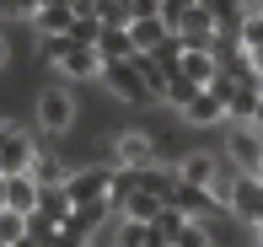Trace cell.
Here are the masks:
<instances>
[{
  "mask_svg": "<svg viewBox=\"0 0 263 247\" xmlns=\"http://www.w3.org/2000/svg\"><path fill=\"white\" fill-rule=\"evenodd\" d=\"M188 129H215V124H226V102L215 97V91L204 86V91H194V102H188L183 113H177Z\"/></svg>",
  "mask_w": 263,
  "mask_h": 247,
  "instance_id": "7c38bea8",
  "label": "cell"
},
{
  "mask_svg": "<svg viewBox=\"0 0 263 247\" xmlns=\"http://www.w3.org/2000/svg\"><path fill=\"white\" fill-rule=\"evenodd\" d=\"M247 129H258V135H263V97H258V108H253V119H247Z\"/></svg>",
  "mask_w": 263,
  "mask_h": 247,
  "instance_id": "836d02e7",
  "label": "cell"
},
{
  "mask_svg": "<svg viewBox=\"0 0 263 247\" xmlns=\"http://www.w3.org/2000/svg\"><path fill=\"white\" fill-rule=\"evenodd\" d=\"M161 43H166V22H161V16L129 22V49H135V54H156Z\"/></svg>",
  "mask_w": 263,
  "mask_h": 247,
  "instance_id": "9a60e30c",
  "label": "cell"
},
{
  "mask_svg": "<svg viewBox=\"0 0 263 247\" xmlns=\"http://www.w3.org/2000/svg\"><path fill=\"white\" fill-rule=\"evenodd\" d=\"M27 237L38 242V247H59V226H54V220H43L38 210H32V215H27Z\"/></svg>",
  "mask_w": 263,
  "mask_h": 247,
  "instance_id": "484cf974",
  "label": "cell"
},
{
  "mask_svg": "<svg viewBox=\"0 0 263 247\" xmlns=\"http://www.w3.org/2000/svg\"><path fill=\"white\" fill-rule=\"evenodd\" d=\"M0 210H6V178H0Z\"/></svg>",
  "mask_w": 263,
  "mask_h": 247,
  "instance_id": "e575fe53",
  "label": "cell"
},
{
  "mask_svg": "<svg viewBox=\"0 0 263 247\" xmlns=\"http://www.w3.org/2000/svg\"><path fill=\"white\" fill-rule=\"evenodd\" d=\"M258 16H263V11H258Z\"/></svg>",
  "mask_w": 263,
  "mask_h": 247,
  "instance_id": "74e56055",
  "label": "cell"
},
{
  "mask_svg": "<svg viewBox=\"0 0 263 247\" xmlns=\"http://www.w3.org/2000/svg\"><path fill=\"white\" fill-rule=\"evenodd\" d=\"M199 6H204V0H199Z\"/></svg>",
  "mask_w": 263,
  "mask_h": 247,
  "instance_id": "8d00e7d4",
  "label": "cell"
},
{
  "mask_svg": "<svg viewBox=\"0 0 263 247\" xmlns=\"http://www.w3.org/2000/svg\"><path fill=\"white\" fill-rule=\"evenodd\" d=\"M91 16H97L102 27H129V11H124V0H91Z\"/></svg>",
  "mask_w": 263,
  "mask_h": 247,
  "instance_id": "cb8c5ba5",
  "label": "cell"
},
{
  "mask_svg": "<svg viewBox=\"0 0 263 247\" xmlns=\"http://www.w3.org/2000/svg\"><path fill=\"white\" fill-rule=\"evenodd\" d=\"M226 156H231V172L253 178L258 161H263V135L247 129V124H231V129H226Z\"/></svg>",
  "mask_w": 263,
  "mask_h": 247,
  "instance_id": "8992f818",
  "label": "cell"
},
{
  "mask_svg": "<svg viewBox=\"0 0 263 247\" xmlns=\"http://www.w3.org/2000/svg\"><path fill=\"white\" fill-rule=\"evenodd\" d=\"M32 161H38V135L11 124L6 145H0V178H22V172H32Z\"/></svg>",
  "mask_w": 263,
  "mask_h": 247,
  "instance_id": "5b68a950",
  "label": "cell"
},
{
  "mask_svg": "<svg viewBox=\"0 0 263 247\" xmlns=\"http://www.w3.org/2000/svg\"><path fill=\"white\" fill-rule=\"evenodd\" d=\"M27 27L38 32V38H65V32L76 27V11H65V6H38Z\"/></svg>",
  "mask_w": 263,
  "mask_h": 247,
  "instance_id": "5bb4252c",
  "label": "cell"
},
{
  "mask_svg": "<svg viewBox=\"0 0 263 247\" xmlns=\"http://www.w3.org/2000/svg\"><path fill=\"white\" fill-rule=\"evenodd\" d=\"M210 22H215V38H236V27L247 22V0H204Z\"/></svg>",
  "mask_w": 263,
  "mask_h": 247,
  "instance_id": "4fadbf2b",
  "label": "cell"
},
{
  "mask_svg": "<svg viewBox=\"0 0 263 247\" xmlns=\"http://www.w3.org/2000/svg\"><path fill=\"white\" fill-rule=\"evenodd\" d=\"M6 210L11 215H32L38 210V183L22 172V178H6Z\"/></svg>",
  "mask_w": 263,
  "mask_h": 247,
  "instance_id": "e0dca14e",
  "label": "cell"
},
{
  "mask_svg": "<svg viewBox=\"0 0 263 247\" xmlns=\"http://www.w3.org/2000/svg\"><path fill=\"white\" fill-rule=\"evenodd\" d=\"M194 6H199V0H161V11H156V16L166 22V32H172V27H177V22H183V16H188V11H194Z\"/></svg>",
  "mask_w": 263,
  "mask_h": 247,
  "instance_id": "f546056e",
  "label": "cell"
},
{
  "mask_svg": "<svg viewBox=\"0 0 263 247\" xmlns=\"http://www.w3.org/2000/svg\"><path fill=\"white\" fill-rule=\"evenodd\" d=\"M183 226H188V220L177 215L172 204H161V215L151 220V237H156V247H172V242H177V231H183Z\"/></svg>",
  "mask_w": 263,
  "mask_h": 247,
  "instance_id": "7402d4cb",
  "label": "cell"
},
{
  "mask_svg": "<svg viewBox=\"0 0 263 247\" xmlns=\"http://www.w3.org/2000/svg\"><path fill=\"white\" fill-rule=\"evenodd\" d=\"M151 161H161L151 129H118L113 135V167H151Z\"/></svg>",
  "mask_w": 263,
  "mask_h": 247,
  "instance_id": "ba28073f",
  "label": "cell"
},
{
  "mask_svg": "<svg viewBox=\"0 0 263 247\" xmlns=\"http://www.w3.org/2000/svg\"><path fill=\"white\" fill-rule=\"evenodd\" d=\"M177 75H188L199 91H204L215 81V60H210V54H183V60H177Z\"/></svg>",
  "mask_w": 263,
  "mask_h": 247,
  "instance_id": "44dd1931",
  "label": "cell"
},
{
  "mask_svg": "<svg viewBox=\"0 0 263 247\" xmlns=\"http://www.w3.org/2000/svg\"><path fill=\"white\" fill-rule=\"evenodd\" d=\"M65 194H70V204H107V194H113V167H70Z\"/></svg>",
  "mask_w": 263,
  "mask_h": 247,
  "instance_id": "3957f363",
  "label": "cell"
},
{
  "mask_svg": "<svg viewBox=\"0 0 263 247\" xmlns=\"http://www.w3.org/2000/svg\"><path fill=\"white\" fill-rule=\"evenodd\" d=\"M172 32H177V43H183V54H210V49H215V22H210L204 6H194Z\"/></svg>",
  "mask_w": 263,
  "mask_h": 247,
  "instance_id": "30bf717a",
  "label": "cell"
},
{
  "mask_svg": "<svg viewBox=\"0 0 263 247\" xmlns=\"http://www.w3.org/2000/svg\"><path fill=\"white\" fill-rule=\"evenodd\" d=\"M32 113H38V129H32V135L59 140V135H70V129H76L81 102H76V91H70V86H43L38 97H32Z\"/></svg>",
  "mask_w": 263,
  "mask_h": 247,
  "instance_id": "6da1fadb",
  "label": "cell"
},
{
  "mask_svg": "<svg viewBox=\"0 0 263 247\" xmlns=\"http://www.w3.org/2000/svg\"><path fill=\"white\" fill-rule=\"evenodd\" d=\"M38 0H0V22H32Z\"/></svg>",
  "mask_w": 263,
  "mask_h": 247,
  "instance_id": "f1b7e54d",
  "label": "cell"
},
{
  "mask_svg": "<svg viewBox=\"0 0 263 247\" xmlns=\"http://www.w3.org/2000/svg\"><path fill=\"white\" fill-rule=\"evenodd\" d=\"M247 70H253V75H263V49H253V54H247Z\"/></svg>",
  "mask_w": 263,
  "mask_h": 247,
  "instance_id": "d6a6232c",
  "label": "cell"
},
{
  "mask_svg": "<svg viewBox=\"0 0 263 247\" xmlns=\"http://www.w3.org/2000/svg\"><path fill=\"white\" fill-rule=\"evenodd\" d=\"M97 81L113 91L118 102H124V108H145V102H156V97H151V86L140 81V70L129 65V60H124V65H102V75H97Z\"/></svg>",
  "mask_w": 263,
  "mask_h": 247,
  "instance_id": "277c9868",
  "label": "cell"
},
{
  "mask_svg": "<svg viewBox=\"0 0 263 247\" xmlns=\"http://www.w3.org/2000/svg\"><path fill=\"white\" fill-rule=\"evenodd\" d=\"M113 247H156V237H151V226H140V220H118Z\"/></svg>",
  "mask_w": 263,
  "mask_h": 247,
  "instance_id": "603a6c76",
  "label": "cell"
},
{
  "mask_svg": "<svg viewBox=\"0 0 263 247\" xmlns=\"http://www.w3.org/2000/svg\"><path fill=\"white\" fill-rule=\"evenodd\" d=\"M38 188H65V178H70V161L65 156H54V150H38V161H32V172H27Z\"/></svg>",
  "mask_w": 263,
  "mask_h": 247,
  "instance_id": "2e32d148",
  "label": "cell"
},
{
  "mask_svg": "<svg viewBox=\"0 0 263 247\" xmlns=\"http://www.w3.org/2000/svg\"><path fill=\"white\" fill-rule=\"evenodd\" d=\"M226 215L247 220V226H258L263 220V183L258 178H242V172H231V188H226Z\"/></svg>",
  "mask_w": 263,
  "mask_h": 247,
  "instance_id": "52a82bcc",
  "label": "cell"
},
{
  "mask_svg": "<svg viewBox=\"0 0 263 247\" xmlns=\"http://www.w3.org/2000/svg\"><path fill=\"white\" fill-rule=\"evenodd\" d=\"M204 226H210V247H258V226H247L236 215H215Z\"/></svg>",
  "mask_w": 263,
  "mask_h": 247,
  "instance_id": "8fae6325",
  "label": "cell"
},
{
  "mask_svg": "<svg viewBox=\"0 0 263 247\" xmlns=\"http://www.w3.org/2000/svg\"><path fill=\"white\" fill-rule=\"evenodd\" d=\"M124 11H129V22H145L161 11V0H124Z\"/></svg>",
  "mask_w": 263,
  "mask_h": 247,
  "instance_id": "4dcf8cb0",
  "label": "cell"
},
{
  "mask_svg": "<svg viewBox=\"0 0 263 247\" xmlns=\"http://www.w3.org/2000/svg\"><path fill=\"white\" fill-rule=\"evenodd\" d=\"M97 60H102V65H124V60H135V49H129V27H102V38H97Z\"/></svg>",
  "mask_w": 263,
  "mask_h": 247,
  "instance_id": "ac0fdd59",
  "label": "cell"
},
{
  "mask_svg": "<svg viewBox=\"0 0 263 247\" xmlns=\"http://www.w3.org/2000/svg\"><path fill=\"white\" fill-rule=\"evenodd\" d=\"M166 204H172L183 220H215V215H226V204L210 194V188H188V183H177Z\"/></svg>",
  "mask_w": 263,
  "mask_h": 247,
  "instance_id": "9c48e42d",
  "label": "cell"
},
{
  "mask_svg": "<svg viewBox=\"0 0 263 247\" xmlns=\"http://www.w3.org/2000/svg\"><path fill=\"white\" fill-rule=\"evenodd\" d=\"M236 43H242V54L263 49V16H258V11H247V22L236 27Z\"/></svg>",
  "mask_w": 263,
  "mask_h": 247,
  "instance_id": "d4e9b609",
  "label": "cell"
},
{
  "mask_svg": "<svg viewBox=\"0 0 263 247\" xmlns=\"http://www.w3.org/2000/svg\"><path fill=\"white\" fill-rule=\"evenodd\" d=\"M70 210H76V204H70L65 188H38V215H43V220H54V226H59Z\"/></svg>",
  "mask_w": 263,
  "mask_h": 247,
  "instance_id": "ffe728a7",
  "label": "cell"
},
{
  "mask_svg": "<svg viewBox=\"0 0 263 247\" xmlns=\"http://www.w3.org/2000/svg\"><path fill=\"white\" fill-rule=\"evenodd\" d=\"M253 178H258V183H263V161H258V172H253Z\"/></svg>",
  "mask_w": 263,
  "mask_h": 247,
  "instance_id": "d590c367",
  "label": "cell"
},
{
  "mask_svg": "<svg viewBox=\"0 0 263 247\" xmlns=\"http://www.w3.org/2000/svg\"><path fill=\"white\" fill-rule=\"evenodd\" d=\"M22 237H27V215L0 210V247H11V242H22Z\"/></svg>",
  "mask_w": 263,
  "mask_h": 247,
  "instance_id": "4316f807",
  "label": "cell"
},
{
  "mask_svg": "<svg viewBox=\"0 0 263 247\" xmlns=\"http://www.w3.org/2000/svg\"><path fill=\"white\" fill-rule=\"evenodd\" d=\"M172 247H210V226H204V220H188V226L177 231Z\"/></svg>",
  "mask_w": 263,
  "mask_h": 247,
  "instance_id": "83f0119b",
  "label": "cell"
},
{
  "mask_svg": "<svg viewBox=\"0 0 263 247\" xmlns=\"http://www.w3.org/2000/svg\"><path fill=\"white\" fill-rule=\"evenodd\" d=\"M6 70H11V38L0 32V75H6Z\"/></svg>",
  "mask_w": 263,
  "mask_h": 247,
  "instance_id": "1f68e13d",
  "label": "cell"
},
{
  "mask_svg": "<svg viewBox=\"0 0 263 247\" xmlns=\"http://www.w3.org/2000/svg\"><path fill=\"white\" fill-rule=\"evenodd\" d=\"M113 215H118V220H140V226H151V220L161 215V199H156V194H129V199H118Z\"/></svg>",
  "mask_w": 263,
  "mask_h": 247,
  "instance_id": "d6986e66",
  "label": "cell"
},
{
  "mask_svg": "<svg viewBox=\"0 0 263 247\" xmlns=\"http://www.w3.org/2000/svg\"><path fill=\"white\" fill-rule=\"evenodd\" d=\"M38 54H43L65 81H97V75H102L97 49H76L70 38H38Z\"/></svg>",
  "mask_w": 263,
  "mask_h": 247,
  "instance_id": "7a4b0ae2",
  "label": "cell"
}]
</instances>
